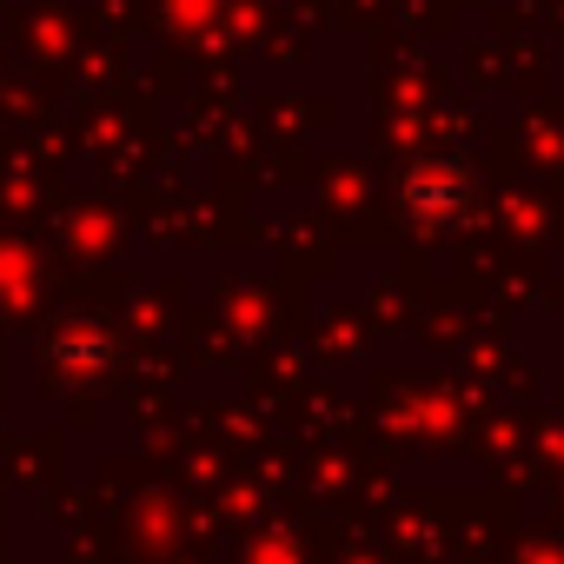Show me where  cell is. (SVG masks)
<instances>
[{
	"label": "cell",
	"mask_w": 564,
	"mask_h": 564,
	"mask_svg": "<svg viewBox=\"0 0 564 564\" xmlns=\"http://www.w3.org/2000/svg\"><path fill=\"white\" fill-rule=\"evenodd\" d=\"M405 206H412L419 219H432V206H438V213H452V206H465V180H445V186H438L432 173H419V180L405 186Z\"/></svg>",
	"instance_id": "1"
}]
</instances>
